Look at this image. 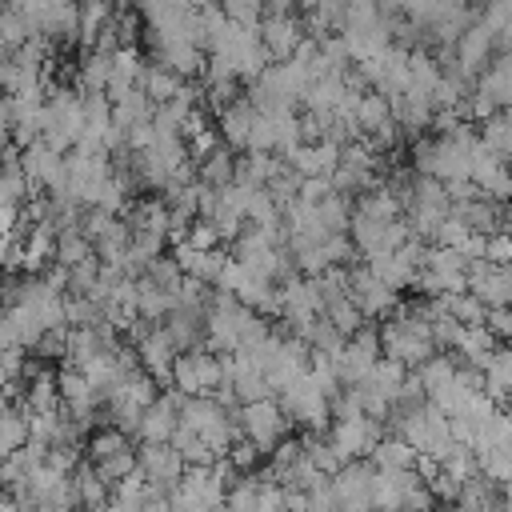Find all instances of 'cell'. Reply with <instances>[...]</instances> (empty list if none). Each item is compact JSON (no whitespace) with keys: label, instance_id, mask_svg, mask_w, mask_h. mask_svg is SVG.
Returning a JSON list of instances; mask_svg holds the SVG:
<instances>
[{"label":"cell","instance_id":"cell-1","mask_svg":"<svg viewBox=\"0 0 512 512\" xmlns=\"http://www.w3.org/2000/svg\"><path fill=\"white\" fill-rule=\"evenodd\" d=\"M380 348H384V356L400 360L404 368H420L424 360H432L440 352L432 320L424 312V300H416V304L400 300V308L380 320Z\"/></svg>","mask_w":512,"mask_h":512},{"label":"cell","instance_id":"cell-2","mask_svg":"<svg viewBox=\"0 0 512 512\" xmlns=\"http://www.w3.org/2000/svg\"><path fill=\"white\" fill-rule=\"evenodd\" d=\"M388 420H392V428H396L420 456H436V460H444L448 448L456 444V436H452V420H448L432 400L400 404V408H392Z\"/></svg>","mask_w":512,"mask_h":512},{"label":"cell","instance_id":"cell-3","mask_svg":"<svg viewBox=\"0 0 512 512\" xmlns=\"http://www.w3.org/2000/svg\"><path fill=\"white\" fill-rule=\"evenodd\" d=\"M156 396H160V380H156V376H148L144 368L128 372L124 384L104 400L108 424H116L120 432H128V436L136 440V428H140V420H144V408H148Z\"/></svg>","mask_w":512,"mask_h":512},{"label":"cell","instance_id":"cell-4","mask_svg":"<svg viewBox=\"0 0 512 512\" xmlns=\"http://www.w3.org/2000/svg\"><path fill=\"white\" fill-rule=\"evenodd\" d=\"M276 400H280V408H284L296 424H304L308 432H328V424H332V396H328L324 384L312 376V368H308L300 380H292L288 388H280Z\"/></svg>","mask_w":512,"mask_h":512},{"label":"cell","instance_id":"cell-5","mask_svg":"<svg viewBox=\"0 0 512 512\" xmlns=\"http://www.w3.org/2000/svg\"><path fill=\"white\" fill-rule=\"evenodd\" d=\"M468 268L472 260L460 252V248H448V244H432L428 256H424V268H420V280L416 288L424 296H448V292H468Z\"/></svg>","mask_w":512,"mask_h":512},{"label":"cell","instance_id":"cell-6","mask_svg":"<svg viewBox=\"0 0 512 512\" xmlns=\"http://www.w3.org/2000/svg\"><path fill=\"white\" fill-rule=\"evenodd\" d=\"M168 500L176 512H216L228 500V484L216 476V468L188 464V472L168 488Z\"/></svg>","mask_w":512,"mask_h":512},{"label":"cell","instance_id":"cell-7","mask_svg":"<svg viewBox=\"0 0 512 512\" xmlns=\"http://www.w3.org/2000/svg\"><path fill=\"white\" fill-rule=\"evenodd\" d=\"M224 380H228L224 376V356L204 344V348H192V352L176 356V368H172L168 384L188 392V396H212V392H220Z\"/></svg>","mask_w":512,"mask_h":512},{"label":"cell","instance_id":"cell-8","mask_svg":"<svg viewBox=\"0 0 512 512\" xmlns=\"http://www.w3.org/2000/svg\"><path fill=\"white\" fill-rule=\"evenodd\" d=\"M128 336H132V348H136L140 368H144L148 376H156L160 384H164V380H172V368H176L180 348H176V340L164 332V324L136 320V324L128 328Z\"/></svg>","mask_w":512,"mask_h":512},{"label":"cell","instance_id":"cell-9","mask_svg":"<svg viewBox=\"0 0 512 512\" xmlns=\"http://www.w3.org/2000/svg\"><path fill=\"white\" fill-rule=\"evenodd\" d=\"M240 432L260 448V452H272L284 436H288V424L292 416L280 408L276 396H264V400H252V404H240Z\"/></svg>","mask_w":512,"mask_h":512},{"label":"cell","instance_id":"cell-10","mask_svg":"<svg viewBox=\"0 0 512 512\" xmlns=\"http://www.w3.org/2000/svg\"><path fill=\"white\" fill-rule=\"evenodd\" d=\"M328 440L336 444V452L344 460H368L376 452V444L384 440V420L380 416H368V412H360V416H336L328 424Z\"/></svg>","mask_w":512,"mask_h":512},{"label":"cell","instance_id":"cell-11","mask_svg":"<svg viewBox=\"0 0 512 512\" xmlns=\"http://www.w3.org/2000/svg\"><path fill=\"white\" fill-rule=\"evenodd\" d=\"M144 44H148V56H152L156 64L172 68L180 80H200V76H204V68H208V52H204L196 40L144 32Z\"/></svg>","mask_w":512,"mask_h":512},{"label":"cell","instance_id":"cell-12","mask_svg":"<svg viewBox=\"0 0 512 512\" xmlns=\"http://www.w3.org/2000/svg\"><path fill=\"white\" fill-rule=\"evenodd\" d=\"M496 52H500V36L484 24V20H476L448 52H444V60H452L464 76H472V80H480V72L496 60Z\"/></svg>","mask_w":512,"mask_h":512},{"label":"cell","instance_id":"cell-13","mask_svg":"<svg viewBox=\"0 0 512 512\" xmlns=\"http://www.w3.org/2000/svg\"><path fill=\"white\" fill-rule=\"evenodd\" d=\"M184 400H188V392H180V388H164L148 408H144V420H140V428H136V440L140 444H172V436H176V428H180V408H184Z\"/></svg>","mask_w":512,"mask_h":512},{"label":"cell","instance_id":"cell-14","mask_svg":"<svg viewBox=\"0 0 512 512\" xmlns=\"http://www.w3.org/2000/svg\"><path fill=\"white\" fill-rule=\"evenodd\" d=\"M372 480H376L372 460H348L336 476H328L336 508L340 512H372Z\"/></svg>","mask_w":512,"mask_h":512},{"label":"cell","instance_id":"cell-15","mask_svg":"<svg viewBox=\"0 0 512 512\" xmlns=\"http://www.w3.org/2000/svg\"><path fill=\"white\" fill-rule=\"evenodd\" d=\"M356 68H360V76L368 80V88H376V92H384V96H400V92H408V84H412L408 48H400V44L384 48V52L372 56V60H360Z\"/></svg>","mask_w":512,"mask_h":512},{"label":"cell","instance_id":"cell-16","mask_svg":"<svg viewBox=\"0 0 512 512\" xmlns=\"http://www.w3.org/2000/svg\"><path fill=\"white\" fill-rule=\"evenodd\" d=\"M348 296L356 300V308H360L368 320H384V316H392V312L400 308V292H396V288H388V284H384L368 264L352 268Z\"/></svg>","mask_w":512,"mask_h":512},{"label":"cell","instance_id":"cell-17","mask_svg":"<svg viewBox=\"0 0 512 512\" xmlns=\"http://www.w3.org/2000/svg\"><path fill=\"white\" fill-rule=\"evenodd\" d=\"M256 32H260V40H264L272 60H292L300 52V44L308 40V20L300 12H292V16H264Z\"/></svg>","mask_w":512,"mask_h":512},{"label":"cell","instance_id":"cell-18","mask_svg":"<svg viewBox=\"0 0 512 512\" xmlns=\"http://www.w3.org/2000/svg\"><path fill=\"white\" fill-rule=\"evenodd\" d=\"M468 292H476L488 308L512 304V264L472 260V268H468Z\"/></svg>","mask_w":512,"mask_h":512},{"label":"cell","instance_id":"cell-19","mask_svg":"<svg viewBox=\"0 0 512 512\" xmlns=\"http://www.w3.org/2000/svg\"><path fill=\"white\" fill-rule=\"evenodd\" d=\"M436 96H428V92H400V96H392V116H396V124H400V132L404 136H412V140H420L432 124H436Z\"/></svg>","mask_w":512,"mask_h":512},{"label":"cell","instance_id":"cell-20","mask_svg":"<svg viewBox=\"0 0 512 512\" xmlns=\"http://www.w3.org/2000/svg\"><path fill=\"white\" fill-rule=\"evenodd\" d=\"M256 120H260V108H256L248 96H240L236 104H228V108L216 116V128H220V136H224V144H228L232 152H248V148H252Z\"/></svg>","mask_w":512,"mask_h":512},{"label":"cell","instance_id":"cell-21","mask_svg":"<svg viewBox=\"0 0 512 512\" xmlns=\"http://www.w3.org/2000/svg\"><path fill=\"white\" fill-rule=\"evenodd\" d=\"M140 468H144V476H148L156 488L168 492V488L188 472V460L180 456L176 444H140Z\"/></svg>","mask_w":512,"mask_h":512},{"label":"cell","instance_id":"cell-22","mask_svg":"<svg viewBox=\"0 0 512 512\" xmlns=\"http://www.w3.org/2000/svg\"><path fill=\"white\" fill-rule=\"evenodd\" d=\"M24 396H20V404L28 408V412H48V408H60L64 400H60V372H52L48 364H32L28 360V372H24Z\"/></svg>","mask_w":512,"mask_h":512},{"label":"cell","instance_id":"cell-23","mask_svg":"<svg viewBox=\"0 0 512 512\" xmlns=\"http://www.w3.org/2000/svg\"><path fill=\"white\" fill-rule=\"evenodd\" d=\"M340 152H344V144H336V140L320 136V140L300 144V148H296V156H292L288 164H292L300 176H332V172H336V164H340Z\"/></svg>","mask_w":512,"mask_h":512},{"label":"cell","instance_id":"cell-24","mask_svg":"<svg viewBox=\"0 0 512 512\" xmlns=\"http://www.w3.org/2000/svg\"><path fill=\"white\" fill-rule=\"evenodd\" d=\"M396 116H392V96H384V92H376V88H368L360 100H356V108H352V124L360 128V136H376L380 128H388Z\"/></svg>","mask_w":512,"mask_h":512},{"label":"cell","instance_id":"cell-25","mask_svg":"<svg viewBox=\"0 0 512 512\" xmlns=\"http://www.w3.org/2000/svg\"><path fill=\"white\" fill-rule=\"evenodd\" d=\"M112 64H116V52L84 48V56H80V64H76V88H80V92H108Z\"/></svg>","mask_w":512,"mask_h":512},{"label":"cell","instance_id":"cell-26","mask_svg":"<svg viewBox=\"0 0 512 512\" xmlns=\"http://www.w3.org/2000/svg\"><path fill=\"white\" fill-rule=\"evenodd\" d=\"M284 168H288V160L276 156V152H244L236 160V180L240 184H252V188H268Z\"/></svg>","mask_w":512,"mask_h":512},{"label":"cell","instance_id":"cell-27","mask_svg":"<svg viewBox=\"0 0 512 512\" xmlns=\"http://www.w3.org/2000/svg\"><path fill=\"white\" fill-rule=\"evenodd\" d=\"M484 392L500 404V408H508L512 404V344H500L496 352H492V360L484 364Z\"/></svg>","mask_w":512,"mask_h":512},{"label":"cell","instance_id":"cell-28","mask_svg":"<svg viewBox=\"0 0 512 512\" xmlns=\"http://www.w3.org/2000/svg\"><path fill=\"white\" fill-rule=\"evenodd\" d=\"M32 440V412L20 400H8L4 416H0V452L12 456Z\"/></svg>","mask_w":512,"mask_h":512},{"label":"cell","instance_id":"cell-29","mask_svg":"<svg viewBox=\"0 0 512 512\" xmlns=\"http://www.w3.org/2000/svg\"><path fill=\"white\" fill-rule=\"evenodd\" d=\"M376 468H384V472H408V468H416L420 464V452L400 436V432H392V436H384L380 444H376V452L368 456Z\"/></svg>","mask_w":512,"mask_h":512},{"label":"cell","instance_id":"cell-30","mask_svg":"<svg viewBox=\"0 0 512 512\" xmlns=\"http://www.w3.org/2000/svg\"><path fill=\"white\" fill-rule=\"evenodd\" d=\"M476 88H484L500 108H512V48L508 52H496V60L480 72Z\"/></svg>","mask_w":512,"mask_h":512},{"label":"cell","instance_id":"cell-31","mask_svg":"<svg viewBox=\"0 0 512 512\" xmlns=\"http://www.w3.org/2000/svg\"><path fill=\"white\" fill-rule=\"evenodd\" d=\"M196 180L208 184V188H228V184H236V152H232L228 144H220L208 160L196 164Z\"/></svg>","mask_w":512,"mask_h":512},{"label":"cell","instance_id":"cell-32","mask_svg":"<svg viewBox=\"0 0 512 512\" xmlns=\"http://www.w3.org/2000/svg\"><path fill=\"white\" fill-rule=\"evenodd\" d=\"M156 116V100L144 92V88H136V92H128L124 100H116L112 104V120H116V128H136V124H148Z\"/></svg>","mask_w":512,"mask_h":512},{"label":"cell","instance_id":"cell-33","mask_svg":"<svg viewBox=\"0 0 512 512\" xmlns=\"http://www.w3.org/2000/svg\"><path fill=\"white\" fill-rule=\"evenodd\" d=\"M176 304H180L176 292H164V288H156L148 276H140V320L164 324V316H168Z\"/></svg>","mask_w":512,"mask_h":512},{"label":"cell","instance_id":"cell-34","mask_svg":"<svg viewBox=\"0 0 512 512\" xmlns=\"http://www.w3.org/2000/svg\"><path fill=\"white\" fill-rule=\"evenodd\" d=\"M184 84H188V80H180L172 68H164V64L148 60V72H144V84H140V88H144V92H148L156 104H168V100H172V96H176Z\"/></svg>","mask_w":512,"mask_h":512},{"label":"cell","instance_id":"cell-35","mask_svg":"<svg viewBox=\"0 0 512 512\" xmlns=\"http://www.w3.org/2000/svg\"><path fill=\"white\" fill-rule=\"evenodd\" d=\"M92 256H96V244H92V236L84 228L64 232L60 244H56V264H64V268H76V264H84Z\"/></svg>","mask_w":512,"mask_h":512},{"label":"cell","instance_id":"cell-36","mask_svg":"<svg viewBox=\"0 0 512 512\" xmlns=\"http://www.w3.org/2000/svg\"><path fill=\"white\" fill-rule=\"evenodd\" d=\"M480 140L492 148V152H500L504 160L512 156V108H500L496 116H488L484 124H480Z\"/></svg>","mask_w":512,"mask_h":512},{"label":"cell","instance_id":"cell-37","mask_svg":"<svg viewBox=\"0 0 512 512\" xmlns=\"http://www.w3.org/2000/svg\"><path fill=\"white\" fill-rule=\"evenodd\" d=\"M32 36H40L36 32V24L16 8V4H8L4 8V20H0V40H4V52H12V48H20V44H28Z\"/></svg>","mask_w":512,"mask_h":512},{"label":"cell","instance_id":"cell-38","mask_svg":"<svg viewBox=\"0 0 512 512\" xmlns=\"http://www.w3.org/2000/svg\"><path fill=\"white\" fill-rule=\"evenodd\" d=\"M440 464H444V472H448V476H456L460 484H468V480H476V476H480V452H476L472 444H460V440L448 448V456H444Z\"/></svg>","mask_w":512,"mask_h":512},{"label":"cell","instance_id":"cell-39","mask_svg":"<svg viewBox=\"0 0 512 512\" xmlns=\"http://www.w3.org/2000/svg\"><path fill=\"white\" fill-rule=\"evenodd\" d=\"M128 444H132V436L120 432L116 424H108V428H96V432L88 436L84 452H88V460L96 464V460H104V456H112V452H120V448H128Z\"/></svg>","mask_w":512,"mask_h":512},{"label":"cell","instance_id":"cell-40","mask_svg":"<svg viewBox=\"0 0 512 512\" xmlns=\"http://www.w3.org/2000/svg\"><path fill=\"white\" fill-rule=\"evenodd\" d=\"M224 508H228V512H256V508H260V476H256V472H244V476L228 488Z\"/></svg>","mask_w":512,"mask_h":512},{"label":"cell","instance_id":"cell-41","mask_svg":"<svg viewBox=\"0 0 512 512\" xmlns=\"http://www.w3.org/2000/svg\"><path fill=\"white\" fill-rule=\"evenodd\" d=\"M444 304H448V312H452L460 324H484V320H488V304H484L476 292H448Z\"/></svg>","mask_w":512,"mask_h":512},{"label":"cell","instance_id":"cell-42","mask_svg":"<svg viewBox=\"0 0 512 512\" xmlns=\"http://www.w3.org/2000/svg\"><path fill=\"white\" fill-rule=\"evenodd\" d=\"M140 468V448H120V452H112V456H104V460H96V472L108 480V484H116V480H124V476H132Z\"/></svg>","mask_w":512,"mask_h":512},{"label":"cell","instance_id":"cell-43","mask_svg":"<svg viewBox=\"0 0 512 512\" xmlns=\"http://www.w3.org/2000/svg\"><path fill=\"white\" fill-rule=\"evenodd\" d=\"M144 276H148L156 288H164V292H180V284L188 280V272L176 264V256H172V252H168V256H156V260L148 264V272H144Z\"/></svg>","mask_w":512,"mask_h":512},{"label":"cell","instance_id":"cell-44","mask_svg":"<svg viewBox=\"0 0 512 512\" xmlns=\"http://www.w3.org/2000/svg\"><path fill=\"white\" fill-rule=\"evenodd\" d=\"M188 240H192L196 248H224V236H220V228H216L208 216H196V220H192Z\"/></svg>","mask_w":512,"mask_h":512},{"label":"cell","instance_id":"cell-45","mask_svg":"<svg viewBox=\"0 0 512 512\" xmlns=\"http://www.w3.org/2000/svg\"><path fill=\"white\" fill-rule=\"evenodd\" d=\"M228 460L240 468V472H256V460H260V448L248 440V436H240L232 448H228Z\"/></svg>","mask_w":512,"mask_h":512},{"label":"cell","instance_id":"cell-46","mask_svg":"<svg viewBox=\"0 0 512 512\" xmlns=\"http://www.w3.org/2000/svg\"><path fill=\"white\" fill-rule=\"evenodd\" d=\"M488 332L500 340V344H512V304H504V308H488Z\"/></svg>","mask_w":512,"mask_h":512},{"label":"cell","instance_id":"cell-47","mask_svg":"<svg viewBox=\"0 0 512 512\" xmlns=\"http://www.w3.org/2000/svg\"><path fill=\"white\" fill-rule=\"evenodd\" d=\"M484 260H492V264H512V232H492Z\"/></svg>","mask_w":512,"mask_h":512},{"label":"cell","instance_id":"cell-48","mask_svg":"<svg viewBox=\"0 0 512 512\" xmlns=\"http://www.w3.org/2000/svg\"><path fill=\"white\" fill-rule=\"evenodd\" d=\"M268 4V16H292L300 12V0H264Z\"/></svg>","mask_w":512,"mask_h":512},{"label":"cell","instance_id":"cell-49","mask_svg":"<svg viewBox=\"0 0 512 512\" xmlns=\"http://www.w3.org/2000/svg\"><path fill=\"white\" fill-rule=\"evenodd\" d=\"M444 512H464V508H460V504H448V508H444Z\"/></svg>","mask_w":512,"mask_h":512},{"label":"cell","instance_id":"cell-50","mask_svg":"<svg viewBox=\"0 0 512 512\" xmlns=\"http://www.w3.org/2000/svg\"><path fill=\"white\" fill-rule=\"evenodd\" d=\"M504 500H508V512H512V496H504Z\"/></svg>","mask_w":512,"mask_h":512},{"label":"cell","instance_id":"cell-51","mask_svg":"<svg viewBox=\"0 0 512 512\" xmlns=\"http://www.w3.org/2000/svg\"><path fill=\"white\" fill-rule=\"evenodd\" d=\"M508 408H512V404H508Z\"/></svg>","mask_w":512,"mask_h":512}]
</instances>
